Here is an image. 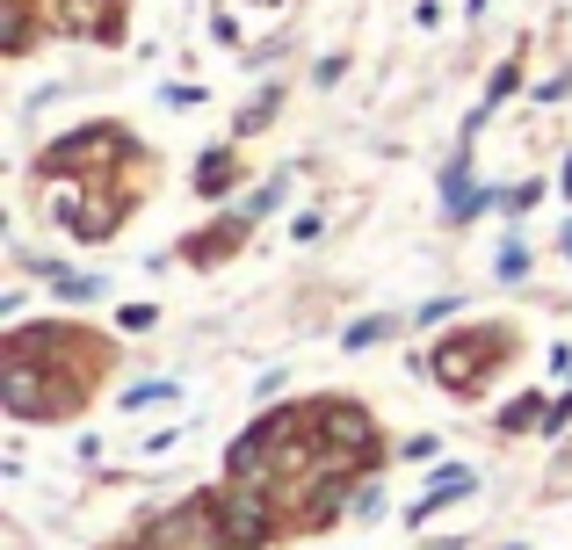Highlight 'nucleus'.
Listing matches in <instances>:
<instances>
[{
  "label": "nucleus",
  "mask_w": 572,
  "mask_h": 550,
  "mask_svg": "<svg viewBox=\"0 0 572 550\" xmlns=\"http://www.w3.org/2000/svg\"><path fill=\"white\" fill-rule=\"evenodd\" d=\"M268 500L254 493V485H232V493H218V536L232 543V550H261L268 543Z\"/></svg>",
  "instance_id": "1"
},
{
  "label": "nucleus",
  "mask_w": 572,
  "mask_h": 550,
  "mask_svg": "<svg viewBox=\"0 0 572 550\" xmlns=\"http://www.w3.org/2000/svg\"><path fill=\"white\" fill-rule=\"evenodd\" d=\"M464 493H471V471H464V464H449V471H435V485H428V500L413 507V522H428L435 507H449V500H464Z\"/></svg>",
  "instance_id": "2"
},
{
  "label": "nucleus",
  "mask_w": 572,
  "mask_h": 550,
  "mask_svg": "<svg viewBox=\"0 0 572 550\" xmlns=\"http://www.w3.org/2000/svg\"><path fill=\"white\" fill-rule=\"evenodd\" d=\"M391 326H399V319H363V326H355V333H348V348H363V341H384V333H391Z\"/></svg>",
  "instance_id": "3"
},
{
  "label": "nucleus",
  "mask_w": 572,
  "mask_h": 550,
  "mask_svg": "<svg viewBox=\"0 0 572 550\" xmlns=\"http://www.w3.org/2000/svg\"><path fill=\"white\" fill-rule=\"evenodd\" d=\"M565 254H572V225H565Z\"/></svg>",
  "instance_id": "4"
}]
</instances>
